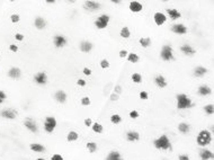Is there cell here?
I'll return each mask as SVG.
<instances>
[{"mask_svg":"<svg viewBox=\"0 0 214 160\" xmlns=\"http://www.w3.org/2000/svg\"><path fill=\"white\" fill-rule=\"evenodd\" d=\"M176 100H177V108L179 109H187L193 107V102L191 99L185 94H178L176 96Z\"/></svg>","mask_w":214,"mask_h":160,"instance_id":"cell-1","label":"cell"},{"mask_svg":"<svg viewBox=\"0 0 214 160\" xmlns=\"http://www.w3.org/2000/svg\"><path fill=\"white\" fill-rule=\"evenodd\" d=\"M153 144H154L156 149H159V150H171L173 149L171 148V142L166 134H162L161 137L156 139L153 141Z\"/></svg>","mask_w":214,"mask_h":160,"instance_id":"cell-2","label":"cell"},{"mask_svg":"<svg viewBox=\"0 0 214 160\" xmlns=\"http://www.w3.org/2000/svg\"><path fill=\"white\" fill-rule=\"evenodd\" d=\"M212 142V134L207 130H202L197 135V144L199 147H206Z\"/></svg>","mask_w":214,"mask_h":160,"instance_id":"cell-3","label":"cell"},{"mask_svg":"<svg viewBox=\"0 0 214 160\" xmlns=\"http://www.w3.org/2000/svg\"><path fill=\"white\" fill-rule=\"evenodd\" d=\"M160 57H161V59H162L163 61H167V62L175 60L174 50H173L171 45H169V44L163 45L162 49H161V52H160Z\"/></svg>","mask_w":214,"mask_h":160,"instance_id":"cell-4","label":"cell"},{"mask_svg":"<svg viewBox=\"0 0 214 160\" xmlns=\"http://www.w3.org/2000/svg\"><path fill=\"white\" fill-rule=\"evenodd\" d=\"M109 20H111V17H109L107 14H101L99 17H97V19L95 20V23H94V24H95L96 28L104 29V28H106L107 26H108Z\"/></svg>","mask_w":214,"mask_h":160,"instance_id":"cell-5","label":"cell"},{"mask_svg":"<svg viewBox=\"0 0 214 160\" xmlns=\"http://www.w3.org/2000/svg\"><path fill=\"white\" fill-rule=\"evenodd\" d=\"M56 124H58V122L53 116H47L44 122V130L49 133H52L56 127Z\"/></svg>","mask_w":214,"mask_h":160,"instance_id":"cell-6","label":"cell"},{"mask_svg":"<svg viewBox=\"0 0 214 160\" xmlns=\"http://www.w3.org/2000/svg\"><path fill=\"white\" fill-rule=\"evenodd\" d=\"M153 22L156 25L158 26H161L163 24L167 22V16L163 14V12H157L153 14Z\"/></svg>","mask_w":214,"mask_h":160,"instance_id":"cell-7","label":"cell"},{"mask_svg":"<svg viewBox=\"0 0 214 160\" xmlns=\"http://www.w3.org/2000/svg\"><path fill=\"white\" fill-rule=\"evenodd\" d=\"M34 81L37 84V85H41L43 86L47 82V74L45 73L44 71H39L34 76Z\"/></svg>","mask_w":214,"mask_h":160,"instance_id":"cell-8","label":"cell"},{"mask_svg":"<svg viewBox=\"0 0 214 160\" xmlns=\"http://www.w3.org/2000/svg\"><path fill=\"white\" fill-rule=\"evenodd\" d=\"M67 39H66V36H63L61 34H58L54 36V39H53V43H54V46L58 47V49H61L63 46L67 45Z\"/></svg>","mask_w":214,"mask_h":160,"instance_id":"cell-9","label":"cell"},{"mask_svg":"<svg viewBox=\"0 0 214 160\" xmlns=\"http://www.w3.org/2000/svg\"><path fill=\"white\" fill-rule=\"evenodd\" d=\"M171 32L177 35H184L187 33V27L184 24H174L171 26Z\"/></svg>","mask_w":214,"mask_h":160,"instance_id":"cell-10","label":"cell"},{"mask_svg":"<svg viewBox=\"0 0 214 160\" xmlns=\"http://www.w3.org/2000/svg\"><path fill=\"white\" fill-rule=\"evenodd\" d=\"M101 5L97 1H84V8L89 12H97L100 9Z\"/></svg>","mask_w":214,"mask_h":160,"instance_id":"cell-11","label":"cell"},{"mask_svg":"<svg viewBox=\"0 0 214 160\" xmlns=\"http://www.w3.org/2000/svg\"><path fill=\"white\" fill-rule=\"evenodd\" d=\"M129 8L132 12H140L143 10V5L140 1H130Z\"/></svg>","mask_w":214,"mask_h":160,"instance_id":"cell-12","label":"cell"},{"mask_svg":"<svg viewBox=\"0 0 214 160\" xmlns=\"http://www.w3.org/2000/svg\"><path fill=\"white\" fill-rule=\"evenodd\" d=\"M24 124H25V126L27 127L29 131L33 132V133H37V131H39V127L36 125V123H35L32 119H29V117H27V119L25 120Z\"/></svg>","mask_w":214,"mask_h":160,"instance_id":"cell-13","label":"cell"},{"mask_svg":"<svg viewBox=\"0 0 214 160\" xmlns=\"http://www.w3.org/2000/svg\"><path fill=\"white\" fill-rule=\"evenodd\" d=\"M0 116L4 119H7V120H14L16 117V112L14 109H4V111H1Z\"/></svg>","mask_w":214,"mask_h":160,"instance_id":"cell-14","label":"cell"},{"mask_svg":"<svg viewBox=\"0 0 214 160\" xmlns=\"http://www.w3.org/2000/svg\"><path fill=\"white\" fill-rule=\"evenodd\" d=\"M167 14L171 20H177L181 17V14L175 8H167Z\"/></svg>","mask_w":214,"mask_h":160,"instance_id":"cell-15","label":"cell"},{"mask_svg":"<svg viewBox=\"0 0 214 160\" xmlns=\"http://www.w3.org/2000/svg\"><path fill=\"white\" fill-rule=\"evenodd\" d=\"M54 98H55V100L58 103H66L67 102V94L66 92H63V90H58L55 92V95H54Z\"/></svg>","mask_w":214,"mask_h":160,"instance_id":"cell-16","label":"cell"},{"mask_svg":"<svg viewBox=\"0 0 214 160\" xmlns=\"http://www.w3.org/2000/svg\"><path fill=\"white\" fill-rule=\"evenodd\" d=\"M154 84L159 88H165V87H167V80H166V78L163 77L162 74H159V76H157L154 78Z\"/></svg>","mask_w":214,"mask_h":160,"instance_id":"cell-17","label":"cell"},{"mask_svg":"<svg viewBox=\"0 0 214 160\" xmlns=\"http://www.w3.org/2000/svg\"><path fill=\"white\" fill-rule=\"evenodd\" d=\"M80 50L84 53H89L92 50V43L89 41H84L80 43Z\"/></svg>","mask_w":214,"mask_h":160,"instance_id":"cell-18","label":"cell"},{"mask_svg":"<svg viewBox=\"0 0 214 160\" xmlns=\"http://www.w3.org/2000/svg\"><path fill=\"white\" fill-rule=\"evenodd\" d=\"M126 139L130 142H135V141L140 140V134L135 131H129L126 133Z\"/></svg>","mask_w":214,"mask_h":160,"instance_id":"cell-19","label":"cell"},{"mask_svg":"<svg viewBox=\"0 0 214 160\" xmlns=\"http://www.w3.org/2000/svg\"><path fill=\"white\" fill-rule=\"evenodd\" d=\"M34 25L37 29H43L46 27V20L43 17H36L34 20Z\"/></svg>","mask_w":214,"mask_h":160,"instance_id":"cell-20","label":"cell"},{"mask_svg":"<svg viewBox=\"0 0 214 160\" xmlns=\"http://www.w3.org/2000/svg\"><path fill=\"white\" fill-rule=\"evenodd\" d=\"M211 92H212V89L207 85H202V86L198 87V94L201 96H208Z\"/></svg>","mask_w":214,"mask_h":160,"instance_id":"cell-21","label":"cell"},{"mask_svg":"<svg viewBox=\"0 0 214 160\" xmlns=\"http://www.w3.org/2000/svg\"><path fill=\"white\" fill-rule=\"evenodd\" d=\"M180 51L183 52L186 55H193L195 53V50L191 47L189 44H184V45L180 46Z\"/></svg>","mask_w":214,"mask_h":160,"instance_id":"cell-22","label":"cell"},{"mask_svg":"<svg viewBox=\"0 0 214 160\" xmlns=\"http://www.w3.org/2000/svg\"><path fill=\"white\" fill-rule=\"evenodd\" d=\"M201 159L202 160H211L213 159V152L211 150H207V149H204L201 151Z\"/></svg>","mask_w":214,"mask_h":160,"instance_id":"cell-23","label":"cell"},{"mask_svg":"<svg viewBox=\"0 0 214 160\" xmlns=\"http://www.w3.org/2000/svg\"><path fill=\"white\" fill-rule=\"evenodd\" d=\"M22 74V71L19 68H11L9 71H8V76L12 78V79H18Z\"/></svg>","mask_w":214,"mask_h":160,"instance_id":"cell-24","label":"cell"},{"mask_svg":"<svg viewBox=\"0 0 214 160\" xmlns=\"http://www.w3.org/2000/svg\"><path fill=\"white\" fill-rule=\"evenodd\" d=\"M206 73H207V69L204 68V67H196V68L194 69V74H195V77L201 78V77L205 76Z\"/></svg>","mask_w":214,"mask_h":160,"instance_id":"cell-25","label":"cell"},{"mask_svg":"<svg viewBox=\"0 0 214 160\" xmlns=\"http://www.w3.org/2000/svg\"><path fill=\"white\" fill-rule=\"evenodd\" d=\"M29 148L34 152H44L45 151V147L42 145V144H39V143H32Z\"/></svg>","mask_w":214,"mask_h":160,"instance_id":"cell-26","label":"cell"},{"mask_svg":"<svg viewBox=\"0 0 214 160\" xmlns=\"http://www.w3.org/2000/svg\"><path fill=\"white\" fill-rule=\"evenodd\" d=\"M106 160H122V156L118 151H111L107 156Z\"/></svg>","mask_w":214,"mask_h":160,"instance_id":"cell-27","label":"cell"},{"mask_svg":"<svg viewBox=\"0 0 214 160\" xmlns=\"http://www.w3.org/2000/svg\"><path fill=\"white\" fill-rule=\"evenodd\" d=\"M79 139V134L76 131H70L67 134V140L69 142H74Z\"/></svg>","mask_w":214,"mask_h":160,"instance_id":"cell-28","label":"cell"},{"mask_svg":"<svg viewBox=\"0 0 214 160\" xmlns=\"http://www.w3.org/2000/svg\"><path fill=\"white\" fill-rule=\"evenodd\" d=\"M119 35H121L122 39H130V36H131V31H130V28L127 26H125V27H123V28L121 29Z\"/></svg>","mask_w":214,"mask_h":160,"instance_id":"cell-29","label":"cell"},{"mask_svg":"<svg viewBox=\"0 0 214 160\" xmlns=\"http://www.w3.org/2000/svg\"><path fill=\"white\" fill-rule=\"evenodd\" d=\"M126 57H127V61L131 63H138L139 60H140V57H139V55L136 53H129Z\"/></svg>","mask_w":214,"mask_h":160,"instance_id":"cell-30","label":"cell"},{"mask_svg":"<svg viewBox=\"0 0 214 160\" xmlns=\"http://www.w3.org/2000/svg\"><path fill=\"white\" fill-rule=\"evenodd\" d=\"M178 130H179L181 133L186 134V133H188V132L191 131V126H189V124H187V123H180L179 125H178Z\"/></svg>","mask_w":214,"mask_h":160,"instance_id":"cell-31","label":"cell"},{"mask_svg":"<svg viewBox=\"0 0 214 160\" xmlns=\"http://www.w3.org/2000/svg\"><path fill=\"white\" fill-rule=\"evenodd\" d=\"M91 129H92V131L95 132V133H98V134H100V133H103V131H104V127H103V125H101L100 123H92V125H91Z\"/></svg>","mask_w":214,"mask_h":160,"instance_id":"cell-32","label":"cell"},{"mask_svg":"<svg viewBox=\"0 0 214 160\" xmlns=\"http://www.w3.org/2000/svg\"><path fill=\"white\" fill-rule=\"evenodd\" d=\"M139 43H140V45L142 47H149L151 45V40L149 37H141L139 40Z\"/></svg>","mask_w":214,"mask_h":160,"instance_id":"cell-33","label":"cell"},{"mask_svg":"<svg viewBox=\"0 0 214 160\" xmlns=\"http://www.w3.org/2000/svg\"><path fill=\"white\" fill-rule=\"evenodd\" d=\"M111 122H112L113 124L117 125V124H119V123L122 122V116L118 114H113L112 116H111Z\"/></svg>","mask_w":214,"mask_h":160,"instance_id":"cell-34","label":"cell"},{"mask_svg":"<svg viewBox=\"0 0 214 160\" xmlns=\"http://www.w3.org/2000/svg\"><path fill=\"white\" fill-rule=\"evenodd\" d=\"M86 147H87V149H88V151H89L90 153H94V152H96V150H97V144H96L95 142H92V141L87 143Z\"/></svg>","mask_w":214,"mask_h":160,"instance_id":"cell-35","label":"cell"},{"mask_svg":"<svg viewBox=\"0 0 214 160\" xmlns=\"http://www.w3.org/2000/svg\"><path fill=\"white\" fill-rule=\"evenodd\" d=\"M204 112L207 115H213L214 113V106L212 104H208V105H205L204 106Z\"/></svg>","mask_w":214,"mask_h":160,"instance_id":"cell-36","label":"cell"},{"mask_svg":"<svg viewBox=\"0 0 214 160\" xmlns=\"http://www.w3.org/2000/svg\"><path fill=\"white\" fill-rule=\"evenodd\" d=\"M131 79L133 82L135 84H141L142 82V76L140 73H133L132 74V77H131Z\"/></svg>","mask_w":214,"mask_h":160,"instance_id":"cell-37","label":"cell"},{"mask_svg":"<svg viewBox=\"0 0 214 160\" xmlns=\"http://www.w3.org/2000/svg\"><path fill=\"white\" fill-rule=\"evenodd\" d=\"M99 64H100V68L101 69H108L109 68V62H108V60H106V59H103L100 62H99Z\"/></svg>","mask_w":214,"mask_h":160,"instance_id":"cell-38","label":"cell"},{"mask_svg":"<svg viewBox=\"0 0 214 160\" xmlns=\"http://www.w3.org/2000/svg\"><path fill=\"white\" fill-rule=\"evenodd\" d=\"M129 115H130V117H131L132 120H135V119H138V117L140 116V114H139V112H138V111H131Z\"/></svg>","mask_w":214,"mask_h":160,"instance_id":"cell-39","label":"cell"},{"mask_svg":"<svg viewBox=\"0 0 214 160\" xmlns=\"http://www.w3.org/2000/svg\"><path fill=\"white\" fill-rule=\"evenodd\" d=\"M81 105H84V106H89L90 105V98L87 97V96L81 98Z\"/></svg>","mask_w":214,"mask_h":160,"instance_id":"cell-40","label":"cell"},{"mask_svg":"<svg viewBox=\"0 0 214 160\" xmlns=\"http://www.w3.org/2000/svg\"><path fill=\"white\" fill-rule=\"evenodd\" d=\"M11 22L12 23H18L19 20H20V17H19V15H17V14H14V15H11Z\"/></svg>","mask_w":214,"mask_h":160,"instance_id":"cell-41","label":"cell"},{"mask_svg":"<svg viewBox=\"0 0 214 160\" xmlns=\"http://www.w3.org/2000/svg\"><path fill=\"white\" fill-rule=\"evenodd\" d=\"M139 96H140V98L142 99V100H146V99L149 98V94L143 90V92H140V95H139Z\"/></svg>","mask_w":214,"mask_h":160,"instance_id":"cell-42","label":"cell"},{"mask_svg":"<svg viewBox=\"0 0 214 160\" xmlns=\"http://www.w3.org/2000/svg\"><path fill=\"white\" fill-rule=\"evenodd\" d=\"M51 160H63V157H62L61 154L55 153V154H53V156H52Z\"/></svg>","mask_w":214,"mask_h":160,"instance_id":"cell-43","label":"cell"},{"mask_svg":"<svg viewBox=\"0 0 214 160\" xmlns=\"http://www.w3.org/2000/svg\"><path fill=\"white\" fill-rule=\"evenodd\" d=\"M118 54H119V57H127V54H129V52L126 51V50H121Z\"/></svg>","mask_w":214,"mask_h":160,"instance_id":"cell-44","label":"cell"},{"mask_svg":"<svg viewBox=\"0 0 214 160\" xmlns=\"http://www.w3.org/2000/svg\"><path fill=\"white\" fill-rule=\"evenodd\" d=\"M86 84H87V82H86V80L84 79H78L77 80V85H78V86L84 87V86H86Z\"/></svg>","mask_w":214,"mask_h":160,"instance_id":"cell-45","label":"cell"},{"mask_svg":"<svg viewBox=\"0 0 214 160\" xmlns=\"http://www.w3.org/2000/svg\"><path fill=\"white\" fill-rule=\"evenodd\" d=\"M6 99V94L4 92H0V105L5 102Z\"/></svg>","mask_w":214,"mask_h":160,"instance_id":"cell-46","label":"cell"},{"mask_svg":"<svg viewBox=\"0 0 214 160\" xmlns=\"http://www.w3.org/2000/svg\"><path fill=\"white\" fill-rule=\"evenodd\" d=\"M9 50H10L11 52H18V46L15 45V44H10V45H9Z\"/></svg>","mask_w":214,"mask_h":160,"instance_id":"cell-47","label":"cell"},{"mask_svg":"<svg viewBox=\"0 0 214 160\" xmlns=\"http://www.w3.org/2000/svg\"><path fill=\"white\" fill-rule=\"evenodd\" d=\"M82 72H84V76H90V74H91V70H90L89 68H84Z\"/></svg>","mask_w":214,"mask_h":160,"instance_id":"cell-48","label":"cell"},{"mask_svg":"<svg viewBox=\"0 0 214 160\" xmlns=\"http://www.w3.org/2000/svg\"><path fill=\"white\" fill-rule=\"evenodd\" d=\"M15 39H16L17 41H23L24 40V35L20 34V33H17V34L15 35Z\"/></svg>","mask_w":214,"mask_h":160,"instance_id":"cell-49","label":"cell"},{"mask_svg":"<svg viewBox=\"0 0 214 160\" xmlns=\"http://www.w3.org/2000/svg\"><path fill=\"white\" fill-rule=\"evenodd\" d=\"M117 99H118V95L116 94V92H114V94H112V95H111V100L115 102V100H117Z\"/></svg>","mask_w":214,"mask_h":160,"instance_id":"cell-50","label":"cell"},{"mask_svg":"<svg viewBox=\"0 0 214 160\" xmlns=\"http://www.w3.org/2000/svg\"><path fill=\"white\" fill-rule=\"evenodd\" d=\"M84 125L86 126L92 125V121H91V119H86V120H84Z\"/></svg>","mask_w":214,"mask_h":160,"instance_id":"cell-51","label":"cell"},{"mask_svg":"<svg viewBox=\"0 0 214 160\" xmlns=\"http://www.w3.org/2000/svg\"><path fill=\"white\" fill-rule=\"evenodd\" d=\"M179 160H189V157H188L187 154H180Z\"/></svg>","mask_w":214,"mask_h":160,"instance_id":"cell-52","label":"cell"},{"mask_svg":"<svg viewBox=\"0 0 214 160\" xmlns=\"http://www.w3.org/2000/svg\"><path fill=\"white\" fill-rule=\"evenodd\" d=\"M113 4H115V5H119V4H122V1L121 0H112Z\"/></svg>","mask_w":214,"mask_h":160,"instance_id":"cell-53","label":"cell"},{"mask_svg":"<svg viewBox=\"0 0 214 160\" xmlns=\"http://www.w3.org/2000/svg\"><path fill=\"white\" fill-rule=\"evenodd\" d=\"M46 2H47V4H55V1H53V0H47Z\"/></svg>","mask_w":214,"mask_h":160,"instance_id":"cell-54","label":"cell"},{"mask_svg":"<svg viewBox=\"0 0 214 160\" xmlns=\"http://www.w3.org/2000/svg\"><path fill=\"white\" fill-rule=\"evenodd\" d=\"M36 160H45V159H43V158H37Z\"/></svg>","mask_w":214,"mask_h":160,"instance_id":"cell-55","label":"cell"}]
</instances>
